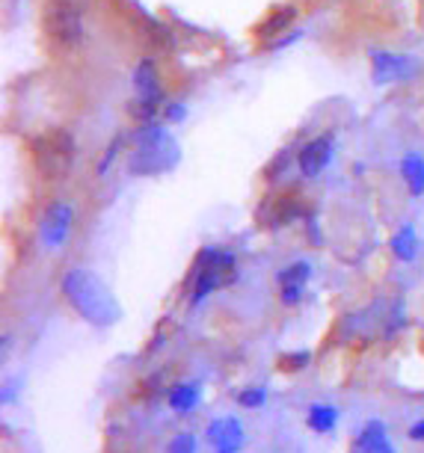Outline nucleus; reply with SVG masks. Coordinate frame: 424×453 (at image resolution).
Instances as JSON below:
<instances>
[{
    "mask_svg": "<svg viewBox=\"0 0 424 453\" xmlns=\"http://www.w3.org/2000/svg\"><path fill=\"white\" fill-rule=\"evenodd\" d=\"M63 296L89 326L107 329L122 318V309L110 294V288L87 267H72L63 276Z\"/></svg>",
    "mask_w": 424,
    "mask_h": 453,
    "instance_id": "1",
    "label": "nucleus"
},
{
    "mask_svg": "<svg viewBox=\"0 0 424 453\" xmlns=\"http://www.w3.org/2000/svg\"><path fill=\"white\" fill-rule=\"evenodd\" d=\"M178 157H181V151H178L175 136L164 125L149 122L134 134V151L128 157V169L131 175H143V178L160 175L169 173L178 164Z\"/></svg>",
    "mask_w": 424,
    "mask_h": 453,
    "instance_id": "2",
    "label": "nucleus"
},
{
    "mask_svg": "<svg viewBox=\"0 0 424 453\" xmlns=\"http://www.w3.org/2000/svg\"><path fill=\"white\" fill-rule=\"evenodd\" d=\"M33 166L48 181H63L72 175L74 160H78V142H74L72 131L66 127H50V131L39 134L30 145Z\"/></svg>",
    "mask_w": 424,
    "mask_h": 453,
    "instance_id": "3",
    "label": "nucleus"
},
{
    "mask_svg": "<svg viewBox=\"0 0 424 453\" xmlns=\"http://www.w3.org/2000/svg\"><path fill=\"white\" fill-rule=\"evenodd\" d=\"M235 267H237L235 255L220 252V250H202L197 264H193V273H190V303L199 305L202 299L214 294L217 288L232 285L237 279Z\"/></svg>",
    "mask_w": 424,
    "mask_h": 453,
    "instance_id": "4",
    "label": "nucleus"
},
{
    "mask_svg": "<svg viewBox=\"0 0 424 453\" xmlns=\"http://www.w3.org/2000/svg\"><path fill=\"white\" fill-rule=\"evenodd\" d=\"M45 33L59 48H66V50L78 48L83 36H87L78 4H74V0H48L45 4Z\"/></svg>",
    "mask_w": 424,
    "mask_h": 453,
    "instance_id": "5",
    "label": "nucleus"
},
{
    "mask_svg": "<svg viewBox=\"0 0 424 453\" xmlns=\"http://www.w3.org/2000/svg\"><path fill=\"white\" fill-rule=\"evenodd\" d=\"M72 222H74V208L69 202H54L48 204V211L42 213L39 222V241L48 252H57L59 246L69 241L72 234Z\"/></svg>",
    "mask_w": 424,
    "mask_h": 453,
    "instance_id": "6",
    "label": "nucleus"
},
{
    "mask_svg": "<svg viewBox=\"0 0 424 453\" xmlns=\"http://www.w3.org/2000/svg\"><path fill=\"white\" fill-rule=\"evenodd\" d=\"M419 72V63L406 54H392V50H371V78L380 87L386 83H404L412 81Z\"/></svg>",
    "mask_w": 424,
    "mask_h": 453,
    "instance_id": "7",
    "label": "nucleus"
},
{
    "mask_svg": "<svg viewBox=\"0 0 424 453\" xmlns=\"http://www.w3.org/2000/svg\"><path fill=\"white\" fill-rule=\"evenodd\" d=\"M333 155H335V140L329 134H320L315 140L303 142V149L297 151V169H300L303 178H318L333 164Z\"/></svg>",
    "mask_w": 424,
    "mask_h": 453,
    "instance_id": "8",
    "label": "nucleus"
},
{
    "mask_svg": "<svg viewBox=\"0 0 424 453\" xmlns=\"http://www.w3.org/2000/svg\"><path fill=\"white\" fill-rule=\"evenodd\" d=\"M208 444L214 453H237L243 448V424L237 418H217L208 424Z\"/></svg>",
    "mask_w": 424,
    "mask_h": 453,
    "instance_id": "9",
    "label": "nucleus"
},
{
    "mask_svg": "<svg viewBox=\"0 0 424 453\" xmlns=\"http://www.w3.org/2000/svg\"><path fill=\"white\" fill-rule=\"evenodd\" d=\"M312 279V267L306 261H297L291 267H285L282 273L276 276L279 281V296H282L285 305H297L303 299V288H306V281Z\"/></svg>",
    "mask_w": 424,
    "mask_h": 453,
    "instance_id": "10",
    "label": "nucleus"
},
{
    "mask_svg": "<svg viewBox=\"0 0 424 453\" xmlns=\"http://www.w3.org/2000/svg\"><path fill=\"white\" fill-rule=\"evenodd\" d=\"M297 19V10L294 6H276V10H270V15L265 21L256 27V39L261 42L265 48H270L274 42H279L288 33V27L294 24Z\"/></svg>",
    "mask_w": 424,
    "mask_h": 453,
    "instance_id": "11",
    "label": "nucleus"
},
{
    "mask_svg": "<svg viewBox=\"0 0 424 453\" xmlns=\"http://www.w3.org/2000/svg\"><path fill=\"white\" fill-rule=\"evenodd\" d=\"M134 92H137V98H164L155 59L146 57V59H140L137 68H134Z\"/></svg>",
    "mask_w": 424,
    "mask_h": 453,
    "instance_id": "12",
    "label": "nucleus"
},
{
    "mask_svg": "<svg viewBox=\"0 0 424 453\" xmlns=\"http://www.w3.org/2000/svg\"><path fill=\"white\" fill-rule=\"evenodd\" d=\"M356 453H395L392 441H389L386 435V424L383 421H368L366 430L359 433V439H356Z\"/></svg>",
    "mask_w": 424,
    "mask_h": 453,
    "instance_id": "13",
    "label": "nucleus"
},
{
    "mask_svg": "<svg viewBox=\"0 0 424 453\" xmlns=\"http://www.w3.org/2000/svg\"><path fill=\"white\" fill-rule=\"evenodd\" d=\"M199 397H202L199 382H181V386H175L169 391V406H173V412L188 415L199 406Z\"/></svg>",
    "mask_w": 424,
    "mask_h": 453,
    "instance_id": "14",
    "label": "nucleus"
},
{
    "mask_svg": "<svg viewBox=\"0 0 424 453\" xmlns=\"http://www.w3.org/2000/svg\"><path fill=\"white\" fill-rule=\"evenodd\" d=\"M401 175L406 187H410L412 196H421L424 193V157L415 155V151H406L404 160H401Z\"/></svg>",
    "mask_w": 424,
    "mask_h": 453,
    "instance_id": "15",
    "label": "nucleus"
},
{
    "mask_svg": "<svg viewBox=\"0 0 424 453\" xmlns=\"http://www.w3.org/2000/svg\"><path fill=\"white\" fill-rule=\"evenodd\" d=\"M392 255L397 261H412L415 252H419V237H415V228L412 226H401V232L392 237Z\"/></svg>",
    "mask_w": 424,
    "mask_h": 453,
    "instance_id": "16",
    "label": "nucleus"
},
{
    "mask_svg": "<svg viewBox=\"0 0 424 453\" xmlns=\"http://www.w3.org/2000/svg\"><path fill=\"white\" fill-rule=\"evenodd\" d=\"M306 421H309V426H312L315 433H333V430H335V424H338V412H335L333 406L315 403V406L309 409Z\"/></svg>",
    "mask_w": 424,
    "mask_h": 453,
    "instance_id": "17",
    "label": "nucleus"
},
{
    "mask_svg": "<svg viewBox=\"0 0 424 453\" xmlns=\"http://www.w3.org/2000/svg\"><path fill=\"white\" fill-rule=\"evenodd\" d=\"M267 400V388H261V386H256V388H243L241 395H237V403L241 406H247V409H258L261 403Z\"/></svg>",
    "mask_w": 424,
    "mask_h": 453,
    "instance_id": "18",
    "label": "nucleus"
},
{
    "mask_svg": "<svg viewBox=\"0 0 424 453\" xmlns=\"http://www.w3.org/2000/svg\"><path fill=\"white\" fill-rule=\"evenodd\" d=\"M166 453H197V439L190 433H178L173 441H169Z\"/></svg>",
    "mask_w": 424,
    "mask_h": 453,
    "instance_id": "19",
    "label": "nucleus"
},
{
    "mask_svg": "<svg viewBox=\"0 0 424 453\" xmlns=\"http://www.w3.org/2000/svg\"><path fill=\"white\" fill-rule=\"evenodd\" d=\"M288 164H291V149H282L274 160H270V166L265 169V175L267 178H276V169H279V173H285Z\"/></svg>",
    "mask_w": 424,
    "mask_h": 453,
    "instance_id": "20",
    "label": "nucleus"
},
{
    "mask_svg": "<svg viewBox=\"0 0 424 453\" xmlns=\"http://www.w3.org/2000/svg\"><path fill=\"white\" fill-rule=\"evenodd\" d=\"M119 151H122V136H116V140H113V142H110V145H107V155H104V160H101V166H98V173H101V175H104V173H107V166H110V164H113V160H116V155H119Z\"/></svg>",
    "mask_w": 424,
    "mask_h": 453,
    "instance_id": "21",
    "label": "nucleus"
},
{
    "mask_svg": "<svg viewBox=\"0 0 424 453\" xmlns=\"http://www.w3.org/2000/svg\"><path fill=\"white\" fill-rule=\"evenodd\" d=\"M309 358H312L309 353H291V356H282V365L288 371H300V367H306Z\"/></svg>",
    "mask_w": 424,
    "mask_h": 453,
    "instance_id": "22",
    "label": "nucleus"
},
{
    "mask_svg": "<svg viewBox=\"0 0 424 453\" xmlns=\"http://www.w3.org/2000/svg\"><path fill=\"white\" fill-rule=\"evenodd\" d=\"M184 116H188V110H184V104H178V101H173V104H166V119H169V122H181Z\"/></svg>",
    "mask_w": 424,
    "mask_h": 453,
    "instance_id": "23",
    "label": "nucleus"
},
{
    "mask_svg": "<svg viewBox=\"0 0 424 453\" xmlns=\"http://www.w3.org/2000/svg\"><path fill=\"white\" fill-rule=\"evenodd\" d=\"M410 439H412V441H424V421H419V424H412V426H410Z\"/></svg>",
    "mask_w": 424,
    "mask_h": 453,
    "instance_id": "24",
    "label": "nucleus"
}]
</instances>
